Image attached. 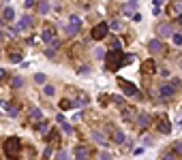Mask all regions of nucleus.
<instances>
[{"label": "nucleus", "mask_w": 182, "mask_h": 160, "mask_svg": "<svg viewBox=\"0 0 182 160\" xmlns=\"http://www.w3.org/2000/svg\"><path fill=\"white\" fill-rule=\"evenodd\" d=\"M159 96H161V98H165V100H169V98H174V96H176V90L172 88V83H163V85L159 88Z\"/></svg>", "instance_id": "8"}, {"label": "nucleus", "mask_w": 182, "mask_h": 160, "mask_svg": "<svg viewBox=\"0 0 182 160\" xmlns=\"http://www.w3.org/2000/svg\"><path fill=\"white\" fill-rule=\"evenodd\" d=\"M107 34H109V26H107L105 21H101V24H96V26L92 28L90 39L92 41H103V39H107Z\"/></svg>", "instance_id": "4"}, {"label": "nucleus", "mask_w": 182, "mask_h": 160, "mask_svg": "<svg viewBox=\"0 0 182 160\" xmlns=\"http://www.w3.org/2000/svg\"><path fill=\"white\" fill-rule=\"evenodd\" d=\"M133 154H135V156H139V154H144V147H137V150H133Z\"/></svg>", "instance_id": "47"}, {"label": "nucleus", "mask_w": 182, "mask_h": 160, "mask_svg": "<svg viewBox=\"0 0 182 160\" xmlns=\"http://www.w3.org/2000/svg\"><path fill=\"white\" fill-rule=\"evenodd\" d=\"M60 126H62V130H64V132H67V135H73V126H71V124H69V122H62V124H60Z\"/></svg>", "instance_id": "31"}, {"label": "nucleus", "mask_w": 182, "mask_h": 160, "mask_svg": "<svg viewBox=\"0 0 182 160\" xmlns=\"http://www.w3.org/2000/svg\"><path fill=\"white\" fill-rule=\"evenodd\" d=\"M22 85H24V83H22L19 77H15V79H13V88H22Z\"/></svg>", "instance_id": "41"}, {"label": "nucleus", "mask_w": 182, "mask_h": 160, "mask_svg": "<svg viewBox=\"0 0 182 160\" xmlns=\"http://www.w3.org/2000/svg\"><path fill=\"white\" fill-rule=\"evenodd\" d=\"M45 81H47V77H45V75H43V73H37V75H34V83H39V85H43Z\"/></svg>", "instance_id": "29"}, {"label": "nucleus", "mask_w": 182, "mask_h": 160, "mask_svg": "<svg viewBox=\"0 0 182 160\" xmlns=\"http://www.w3.org/2000/svg\"><path fill=\"white\" fill-rule=\"evenodd\" d=\"M135 11H137V0H129V2L122 6V13H124V15H131V17H133Z\"/></svg>", "instance_id": "14"}, {"label": "nucleus", "mask_w": 182, "mask_h": 160, "mask_svg": "<svg viewBox=\"0 0 182 160\" xmlns=\"http://www.w3.org/2000/svg\"><path fill=\"white\" fill-rule=\"evenodd\" d=\"M176 21H178V26H182V13L178 15V19H176Z\"/></svg>", "instance_id": "48"}, {"label": "nucleus", "mask_w": 182, "mask_h": 160, "mask_svg": "<svg viewBox=\"0 0 182 160\" xmlns=\"http://www.w3.org/2000/svg\"><path fill=\"white\" fill-rule=\"evenodd\" d=\"M105 64L109 71H118L122 66V49H109L105 53Z\"/></svg>", "instance_id": "2"}, {"label": "nucleus", "mask_w": 182, "mask_h": 160, "mask_svg": "<svg viewBox=\"0 0 182 160\" xmlns=\"http://www.w3.org/2000/svg\"><path fill=\"white\" fill-rule=\"evenodd\" d=\"M75 160H90V150L86 145H79L75 150Z\"/></svg>", "instance_id": "13"}, {"label": "nucleus", "mask_w": 182, "mask_h": 160, "mask_svg": "<svg viewBox=\"0 0 182 160\" xmlns=\"http://www.w3.org/2000/svg\"><path fill=\"white\" fill-rule=\"evenodd\" d=\"M141 73H144V75H154V73H156V62H154V60H146L144 66H141Z\"/></svg>", "instance_id": "12"}, {"label": "nucleus", "mask_w": 182, "mask_h": 160, "mask_svg": "<svg viewBox=\"0 0 182 160\" xmlns=\"http://www.w3.org/2000/svg\"><path fill=\"white\" fill-rule=\"evenodd\" d=\"M43 94H45V96H54V94H56V88H54V85H45V88H43Z\"/></svg>", "instance_id": "30"}, {"label": "nucleus", "mask_w": 182, "mask_h": 160, "mask_svg": "<svg viewBox=\"0 0 182 160\" xmlns=\"http://www.w3.org/2000/svg\"><path fill=\"white\" fill-rule=\"evenodd\" d=\"M17 34H19V30H17L15 26H11V28H9V37H17Z\"/></svg>", "instance_id": "39"}, {"label": "nucleus", "mask_w": 182, "mask_h": 160, "mask_svg": "<svg viewBox=\"0 0 182 160\" xmlns=\"http://www.w3.org/2000/svg\"><path fill=\"white\" fill-rule=\"evenodd\" d=\"M2 39H4V34H2V32H0V41H2Z\"/></svg>", "instance_id": "50"}, {"label": "nucleus", "mask_w": 182, "mask_h": 160, "mask_svg": "<svg viewBox=\"0 0 182 160\" xmlns=\"http://www.w3.org/2000/svg\"><path fill=\"white\" fill-rule=\"evenodd\" d=\"M2 150H4V156L9 160H17L19 158V150H22V141L17 137H9V139H4Z\"/></svg>", "instance_id": "1"}, {"label": "nucleus", "mask_w": 182, "mask_h": 160, "mask_svg": "<svg viewBox=\"0 0 182 160\" xmlns=\"http://www.w3.org/2000/svg\"><path fill=\"white\" fill-rule=\"evenodd\" d=\"M122 118H124L127 122H131V120H133V109L124 107V109H122Z\"/></svg>", "instance_id": "27"}, {"label": "nucleus", "mask_w": 182, "mask_h": 160, "mask_svg": "<svg viewBox=\"0 0 182 160\" xmlns=\"http://www.w3.org/2000/svg\"><path fill=\"white\" fill-rule=\"evenodd\" d=\"M41 37H43V41H45V43H51V41L56 39V30H54V26H45Z\"/></svg>", "instance_id": "15"}, {"label": "nucleus", "mask_w": 182, "mask_h": 160, "mask_svg": "<svg viewBox=\"0 0 182 160\" xmlns=\"http://www.w3.org/2000/svg\"><path fill=\"white\" fill-rule=\"evenodd\" d=\"M37 130H39V132H45V130H47V122L41 120L39 124H37Z\"/></svg>", "instance_id": "35"}, {"label": "nucleus", "mask_w": 182, "mask_h": 160, "mask_svg": "<svg viewBox=\"0 0 182 160\" xmlns=\"http://www.w3.org/2000/svg\"><path fill=\"white\" fill-rule=\"evenodd\" d=\"M24 4H26V9H30V6H34V4H37V0H26Z\"/></svg>", "instance_id": "44"}, {"label": "nucleus", "mask_w": 182, "mask_h": 160, "mask_svg": "<svg viewBox=\"0 0 182 160\" xmlns=\"http://www.w3.org/2000/svg\"><path fill=\"white\" fill-rule=\"evenodd\" d=\"M6 77H9V73H6L4 68H0V79H6Z\"/></svg>", "instance_id": "45"}, {"label": "nucleus", "mask_w": 182, "mask_h": 160, "mask_svg": "<svg viewBox=\"0 0 182 160\" xmlns=\"http://www.w3.org/2000/svg\"><path fill=\"white\" fill-rule=\"evenodd\" d=\"M79 30H82V26H75V24H69L64 32H67V37H75V34H77Z\"/></svg>", "instance_id": "18"}, {"label": "nucleus", "mask_w": 182, "mask_h": 160, "mask_svg": "<svg viewBox=\"0 0 182 160\" xmlns=\"http://www.w3.org/2000/svg\"><path fill=\"white\" fill-rule=\"evenodd\" d=\"M0 105H2V107H4V109L9 111V115H11V118H15V115L19 113V109H17V107H13V105H9V103H4V100H2Z\"/></svg>", "instance_id": "19"}, {"label": "nucleus", "mask_w": 182, "mask_h": 160, "mask_svg": "<svg viewBox=\"0 0 182 160\" xmlns=\"http://www.w3.org/2000/svg\"><path fill=\"white\" fill-rule=\"evenodd\" d=\"M15 28H17L19 32H22V30H30V28H32V17H30V15H22L19 21L15 24Z\"/></svg>", "instance_id": "9"}, {"label": "nucleus", "mask_w": 182, "mask_h": 160, "mask_svg": "<svg viewBox=\"0 0 182 160\" xmlns=\"http://www.w3.org/2000/svg\"><path fill=\"white\" fill-rule=\"evenodd\" d=\"M58 160H69V154L67 152H58Z\"/></svg>", "instance_id": "42"}, {"label": "nucleus", "mask_w": 182, "mask_h": 160, "mask_svg": "<svg viewBox=\"0 0 182 160\" xmlns=\"http://www.w3.org/2000/svg\"><path fill=\"white\" fill-rule=\"evenodd\" d=\"M148 51H150L152 56H161V53H165V43L161 39H152L148 43Z\"/></svg>", "instance_id": "6"}, {"label": "nucleus", "mask_w": 182, "mask_h": 160, "mask_svg": "<svg viewBox=\"0 0 182 160\" xmlns=\"http://www.w3.org/2000/svg\"><path fill=\"white\" fill-rule=\"evenodd\" d=\"M92 139H94L96 143H101L103 147H107V145H109V141H107V139H105L103 135H99V132H92Z\"/></svg>", "instance_id": "21"}, {"label": "nucleus", "mask_w": 182, "mask_h": 160, "mask_svg": "<svg viewBox=\"0 0 182 160\" xmlns=\"http://www.w3.org/2000/svg\"><path fill=\"white\" fill-rule=\"evenodd\" d=\"M111 103H116V105H124V100H122V96H111Z\"/></svg>", "instance_id": "38"}, {"label": "nucleus", "mask_w": 182, "mask_h": 160, "mask_svg": "<svg viewBox=\"0 0 182 160\" xmlns=\"http://www.w3.org/2000/svg\"><path fill=\"white\" fill-rule=\"evenodd\" d=\"M37 11H39V13H41V15H45L47 11H49V4H47L45 0H41V2H39V4H37Z\"/></svg>", "instance_id": "26"}, {"label": "nucleus", "mask_w": 182, "mask_h": 160, "mask_svg": "<svg viewBox=\"0 0 182 160\" xmlns=\"http://www.w3.org/2000/svg\"><path fill=\"white\" fill-rule=\"evenodd\" d=\"M150 124H152V115H150V113H137L135 126L139 128V130H146V128H150Z\"/></svg>", "instance_id": "7"}, {"label": "nucleus", "mask_w": 182, "mask_h": 160, "mask_svg": "<svg viewBox=\"0 0 182 160\" xmlns=\"http://www.w3.org/2000/svg\"><path fill=\"white\" fill-rule=\"evenodd\" d=\"M75 107V100H69V98H62L60 100V109L64 111V109H73Z\"/></svg>", "instance_id": "22"}, {"label": "nucleus", "mask_w": 182, "mask_h": 160, "mask_svg": "<svg viewBox=\"0 0 182 160\" xmlns=\"http://www.w3.org/2000/svg\"><path fill=\"white\" fill-rule=\"evenodd\" d=\"M172 41H174V45L182 47V34L180 32H174V34H172Z\"/></svg>", "instance_id": "28"}, {"label": "nucleus", "mask_w": 182, "mask_h": 160, "mask_svg": "<svg viewBox=\"0 0 182 160\" xmlns=\"http://www.w3.org/2000/svg\"><path fill=\"white\" fill-rule=\"evenodd\" d=\"M9 58H11V62H13V64H17V62H22V60H24V53H22V51H13Z\"/></svg>", "instance_id": "24"}, {"label": "nucleus", "mask_w": 182, "mask_h": 160, "mask_svg": "<svg viewBox=\"0 0 182 160\" xmlns=\"http://www.w3.org/2000/svg\"><path fill=\"white\" fill-rule=\"evenodd\" d=\"M156 130H159L161 135H169V132H172V122H169L167 115L161 113V115L156 118Z\"/></svg>", "instance_id": "5"}, {"label": "nucleus", "mask_w": 182, "mask_h": 160, "mask_svg": "<svg viewBox=\"0 0 182 160\" xmlns=\"http://www.w3.org/2000/svg\"><path fill=\"white\" fill-rule=\"evenodd\" d=\"M131 62H137V56L135 53H124L122 56V66H129Z\"/></svg>", "instance_id": "20"}, {"label": "nucleus", "mask_w": 182, "mask_h": 160, "mask_svg": "<svg viewBox=\"0 0 182 160\" xmlns=\"http://www.w3.org/2000/svg\"><path fill=\"white\" fill-rule=\"evenodd\" d=\"M69 21H71V24H75V26H82V19H79L75 13H73V15H69Z\"/></svg>", "instance_id": "33"}, {"label": "nucleus", "mask_w": 182, "mask_h": 160, "mask_svg": "<svg viewBox=\"0 0 182 160\" xmlns=\"http://www.w3.org/2000/svg\"><path fill=\"white\" fill-rule=\"evenodd\" d=\"M41 118H43L41 109H37V107H34V109L30 111V120H32V122H41Z\"/></svg>", "instance_id": "23"}, {"label": "nucleus", "mask_w": 182, "mask_h": 160, "mask_svg": "<svg viewBox=\"0 0 182 160\" xmlns=\"http://www.w3.org/2000/svg\"><path fill=\"white\" fill-rule=\"evenodd\" d=\"M2 24H4V19H2V17H0V26H2Z\"/></svg>", "instance_id": "49"}, {"label": "nucleus", "mask_w": 182, "mask_h": 160, "mask_svg": "<svg viewBox=\"0 0 182 160\" xmlns=\"http://www.w3.org/2000/svg\"><path fill=\"white\" fill-rule=\"evenodd\" d=\"M174 152H176L178 156H182V141H178V143H174Z\"/></svg>", "instance_id": "36"}, {"label": "nucleus", "mask_w": 182, "mask_h": 160, "mask_svg": "<svg viewBox=\"0 0 182 160\" xmlns=\"http://www.w3.org/2000/svg\"><path fill=\"white\" fill-rule=\"evenodd\" d=\"M111 141L120 145V143H124V141H127V137H124V132H122V130L114 128V130H111Z\"/></svg>", "instance_id": "16"}, {"label": "nucleus", "mask_w": 182, "mask_h": 160, "mask_svg": "<svg viewBox=\"0 0 182 160\" xmlns=\"http://www.w3.org/2000/svg\"><path fill=\"white\" fill-rule=\"evenodd\" d=\"M47 139V145L49 147H58V143H60V132L58 130H49V135H45Z\"/></svg>", "instance_id": "11"}, {"label": "nucleus", "mask_w": 182, "mask_h": 160, "mask_svg": "<svg viewBox=\"0 0 182 160\" xmlns=\"http://www.w3.org/2000/svg\"><path fill=\"white\" fill-rule=\"evenodd\" d=\"M51 154H54V147H49V145H47V150L43 152V158H49Z\"/></svg>", "instance_id": "40"}, {"label": "nucleus", "mask_w": 182, "mask_h": 160, "mask_svg": "<svg viewBox=\"0 0 182 160\" xmlns=\"http://www.w3.org/2000/svg\"><path fill=\"white\" fill-rule=\"evenodd\" d=\"M169 83H172V88H174V90H180V88H182V79H178V77H174Z\"/></svg>", "instance_id": "32"}, {"label": "nucleus", "mask_w": 182, "mask_h": 160, "mask_svg": "<svg viewBox=\"0 0 182 160\" xmlns=\"http://www.w3.org/2000/svg\"><path fill=\"white\" fill-rule=\"evenodd\" d=\"M118 85L122 88V92H124L127 96H133L135 100H144V94L139 92V88H137L135 83H131L129 79H124V77H118Z\"/></svg>", "instance_id": "3"}, {"label": "nucleus", "mask_w": 182, "mask_h": 160, "mask_svg": "<svg viewBox=\"0 0 182 160\" xmlns=\"http://www.w3.org/2000/svg\"><path fill=\"white\" fill-rule=\"evenodd\" d=\"M156 32H159V37H161V39H167V37H172V34H174V28H172V24H159Z\"/></svg>", "instance_id": "10"}, {"label": "nucleus", "mask_w": 182, "mask_h": 160, "mask_svg": "<svg viewBox=\"0 0 182 160\" xmlns=\"http://www.w3.org/2000/svg\"><path fill=\"white\" fill-rule=\"evenodd\" d=\"M60 45H62V43H60V39H54L51 43H49V49H54V51H56V49H60Z\"/></svg>", "instance_id": "34"}, {"label": "nucleus", "mask_w": 182, "mask_h": 160, "mask_svg": "<svg viewBox=\"0 0 182 160\" xmlns=\"http://www.w3.org/2000/svg\"><path fill=\"white\" fill-rule=\"evenodd\" d=\"M161 160H178V154H176L174 150H169V152H163Z\"/></svg>", "instance_id": "25"}, {"label": "nucleus", "mask_w": 182, "mask_h": 160, "mask_svg": "<svg viewBox=\"0 0 182 160\" xmlns=\"http://www.w3.org/2000/svg\"><path fill=\"white\" fill-rule=\"evenodd\" d=\"M99 160H111V156H109L107 152H101V156H99Z\"/></svg>", "instance_id": "43"}, {"label": "nucleus", "mask_w": 182, "mask_h": 160, "mask_svg": "<svg viewBox=\"0 0 182 160\" xmlns=\"http://www.w3.org/2000/svg\"><path fill=\"white\" fill-rule=\"evenodd\" d=\"M96 58H105V51L103 49H96Z\"/></svg>", "instance_id": "46"}, {"label": "nucleus", "mask_w": 182, "mask_h": 160, "mask_svg": "<svg viewBox=\"0 0 182 160\" xmlns=\"http://www.w3.org/2000/svg\"><path fill=\"white\" fill-rule=\"evenodd\" d=\"M107 26H109V30H114V32L120 30V24H118V21H111V24H107Z\"/></svg>", "instance_id": "37"}, {"label": "nucleus", "mask_w": 182, "mask_h": 160, "mask_svg": "<svg viewBox=\"0 0 182 160\" xmlns=\"http://www.w3.org/2000/svg\"><path fill=\"white\" fill-rule=\"evenodd\" d=\"M0 17H2L4 21H11V19L15 17V9H11V6H6V9L2 11V15H0Z\"/></svg>", "instance_id": "17"}]
</instances>
